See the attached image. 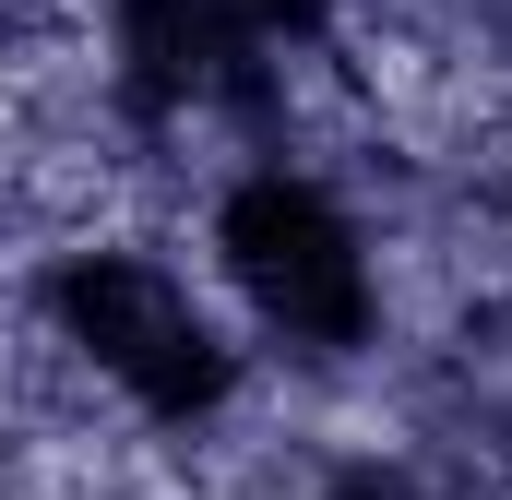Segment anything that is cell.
<instances>
[{
	"label": "cell",
	"instance_id": "277c9868",
	"mask_svg": "<svg viewBox=\"0 0 512 500\" xmlns=\"http://www.w3.org/2000/svg\"><path fill=\"white\" fill-rule=\"evenodd\" d=\"M227 36H251V48H286V36H322L334 24V0H203Z\"/></svg>",
	"mask_w": 512,
	"mask_h": 500
},
{
	"label": "cell",
	"instance_id": "3957f363",
	"mask_svg": "<svg viewBox=\"0 0 512 500\" xmlns=\"http://www.w3.org/2000/svg\"><path fill=\"white\" fill-rule=\"evenodd\" d=\"M120 96L143 120L251 96V36H227L203 0H120Z\"/></svg>",
	"mask_w": 512,
	"mask_h": 500
},
{
	"label": "cell",
	"instance_id": "6da1fadb",
	"mask_svg": "<svg viewBox=\"0 0 512 500\" xmlns=\"http://www.w3.org/2000/svg\"><path fill=\"white\" fill-rule=\"evenodd\" d=\"M215 250H227V286L251 298L262 334H286L298 358H346L370 334V250L346 227V203L298 167H251L227 203H215Z\"/></svg>",
	"mask_w": 512,
	"mask_h": 500
},
{
	"label": "cell",
	"instance_id": "5b68a950",
	"mask_svg": "<svg viewBox=\"0 0 512 500\" xmlns=\"http://www.w3.org/2000/svg\"><path fill=\"white\" fill-rule=\"evenodd\" d=\"M334 500H417V489H405V477H346Z\"/></svg>",
	"mask_w": 512,
	"mask_h": 500
},
{
	"label": "cell",
	"instance_id": "7a4b0ae2",
	"mask_svg": "<svg viewBox=\"0 0 512 500\" xmlns=\"http://www.w3.org/2000/svg\"><path fill=\"white\" fill-rule=\"evenodd\" d=\"M48 322L120 381L143 417H167V429H191V417H215L239 393V358H227L215 310L167 262H143V250H72L48 274Z\"/></svg>",
	"mask_w": 512,
	"mask_h": 500
}]
</instances>
